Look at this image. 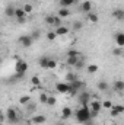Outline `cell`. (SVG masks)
Instances as JSON below:
<instances>
[{
    "label": "cell",
    "mask_w": 124,
    "mask_h": 125,
    "mask_svg": "<svg viewBox=\"0 0 124 125\" xmlns=\"http://www.w3.org/2000/svg\"><path fill=\"white\" fill-rule=\"evenodd\" d=\"M89 119H92V111L89 109V106H82L76 111V121L79 124H85Z\"/></svg>",
    "instance_id": "1"
},
{
    "label": "cell",
    "mask_w": 124,
    "mask_h": 125,
    "mask_svg": "<svg viewBox=\"0 0 124 125\" xmlns=\"http://www.w3.org/2000/svg\"><path fill=\"white\" fill-rule=\"evenodd\" d=\"M86 86V83L85 82H82V80H76V82H73V83H70V89H69V94H76L79 90H82L83 87Z\"/></svg>",
    "instance_id": "2"
},
{
    "label": "cell",
    "mask_w": 124,
    "mask_h": 125,
    "mask_svg": "<svg viewBox=\"0 0 124 125\" xmlns=\"http://www.w3.org/2000/svg\"><path fill=\"white\" fill-rule=\"evenodd\" d=\"M15 71H16V74L25 76V73L28 71V62L25 60H18L16 64H15Z\"/></svg>",
    "instance_id": "3"
},
{
    "label": "cell",
    "mask_w": 124,
    "mask_h": 125,
    "mask_svg": "<svg viewBox=\"0 0 124 125\" xmlns=\"http://www.w3.org/2000/svg\"><path fill=\"white\" fill-rule=\"evenodd\" d=\"M6 118H7V121H9L10 124H16L18 119H19L16 109H15V108H9V109L6 111Z\"/></svg>",
    "instance_id": "4"
},
{
    "label": "cell",
    "mask_w": 124,
    "mask_h": 125,
    "mask_svg": "<svg viewBox=\"0 0 124 125\" xmlns=\"http://www.w3.org/2000/svg\"><path fill=\"white\" fill-rule=\"evenodd\" d=\"M89 109L92 111V118H95V116L99 114V111L102 109V103H101L99 100H96V99H95V100H91V102H89Z\"/></svg>",
    "instance_id": "5"
},
{
    "label": "cell",
    "mask_w": 124,
    "mask_h": 125,
    "mask_svg": "<svg viewBox=\"0 0 124 125\" xmlns=\"http://www.w3.org/2000/svg\"><path fill=\"white\" fill-rule=\"evenodd\" d=\"M19 44L24 48H29L32 44H34V39H32L31 35H22V36H19Z\"/></svg>",
    "instance_id": "6"
},
{
    "label": "cell",
    "mask_w": 124,
    "mask_h": 125,
    "mask_svg": "<svg viewBox=\"0 0 124 125\" xmlns=\"http://www.w3.org/2000/svg\"><path fill=\"white\" fill-rule=\"evenodd\" d=\"M26 16H28V13L24 10V7H16V15H15V18L18 19L19 23H25Z\"/></svg>",
    "instance_id": "7"
},
{
    "label": "cell",
    "mask_w": 124,
    "mask_h": 125,
    "mask_svg": "<svg viewBox=\"0 0 124 125\" xmlns=\"http://www.w3.org/2000/svg\"><path fill=\"white\" fill-rule=\"evenodd\" d=\"M69 89H70V83L59 82V83L56 84V90H57L59 93H67V92H69Z\"/></svg>",
    "instance_id": "8"
},
{
    "label": "cell",
    "mask_w": 124,
    "mask_h": 125,
    "mask_svg": "<svg viewBox=\"0 0 124 125\" xmlns=\"http://www.w3.org/2000/svg\"><path fill=\"white\" fill-rule=\"evenodd\" d=\"M79 102H80L82 106H88L89 102H91V94L88 93V92H82V93L79 94Z\"/></svg>",
    "instance_id": "9"
},
{
    "label": "cell",
    "mask_w": 124,
    "mask_h": 125,
    "mask_svg": "<svg viewBox=\"0 0 124 125\" xmlns=\"http://www.w3.org/2000/svg\"><path fill=\"white\" fill-rule=\"evenodd\" d=\"M91 10H92V3H91L89 0H85V1L80 3V12H83V13H91Z\"/></svg>",
    "instance_id": "10"
},
{
    "label": "cell",
    "mask_w": 124,
    "mask_h": 125,
    "mask_svg": "<svg viewBox=\"0 0 124 125\" xmlns=\"http://www.w3.org/2000/svg\"><path fill=\"white\" fill-rule=\"evenodd\" d=\"M112 18L117 19V21H124V9L121 7H117L112 10Z\"/></svg>",
    "instance_id": "11"
},
{
    "label": "cell",
    "mask_w": 124,
    "mask_h": 125,
    "mask_svg": "<svg viewBox=\"0 0 124 125\" xmlns=\"http://www.w3.org/2000/svg\"><path fill=\"white\" fill-rule=\"evenodd\" d=\"M45 121H47L45 115H34V116L31 118V122L35 124V125H41V124H44Z\"/></svg>",
    "instance_id": "12"
},
{
    "label": "cell",
    "mask_w": 124,
    "mask_h": 125,
    "mask_svg": "<svg viewBox=\"0 0 124 125\" xmlns=\"http://www.w3.org/2000/svg\"><path fill=\"white\" fill-rule=\"evenodd\" d=\"M115 44H117V47H124V32H117L115 33Z\"/></svg>",
    "instance_id": "13"
},
{
    "label": "cell",
    "mask_w": 124,
    "mask_h": 125,
    "mask_svg": "<svg viewBox=\"0 0 124 125\" xmlns=\"http://www.w3.org/2000/svg\"><path fill=\"white\" fill-rule=\"evenodd\" d=\"M4 13H6V16L13 18V16L16 15V7H15L13 4H7V6H6V10H4Z\"/></svg>",
    "instance_id": "14"
},
{
    "label": "cell",
    "mask_w": 124,
    "mask_h": 125,
    "mask_svg": "<svg viewBox=\"0 0 124 125\" xmlns=\"http://www.w3.org/2000/svg\"><path fill=\"white\" fill-rule=\"evenodd\" d=\"M72 115H73V111H72L69 106H64V108L62 109V118L63 119H69Z\"/></svg>",
    "instance_id": "15"
},
{
    "label": "cell",
    "mask_w": 124,
    "mask_h": 125,
    "mask_svg": "<svg viewBox=\"0 0 124 125\" xmlns=\"http://www.w3.org/2000/svg\"><path fill=\"white\" fill-rule=\"evenodd\" d=\"M54 31H56V33H57V36H64V35H67V33H69V28L62 25V26L56 28Z\"/></svg>",
    "instance_id": "16"
},
{
    "label": "cell",
    "mask_w": 124,
    "mask_h": 125,
    "mask_svg": "<svg viewBox=\"0 0 124 125\" xmlns=\"http://www.w3.org/2000/svg\"><path fill=\"white\" fill-rule=\"evenodd\" d=\"M114 89H115V92H124V82L123 80H115L114 82Z\"/></svg>",
    "instance_id": "17"
},
{
    "label": "cell",
    "mask_w": 124,
    "mask_h": 125,
    "mask_svg": "<svg viewBox=\"0 0 124 125\" xmlns=\"http://www.w3.org/2000/svg\"><path fill=\"white\" fill-rule=\"evenodd\" d=\"M48 61H50V58L48 57H41L38 62H39V67H42V68H45V70H48Z\"/></svg>",
    "instance_id": "18"
},
{
    "label": "cell",
    "mask_w": 124,
    "mask_h": 125,
    "mask_svg": "<svg viewBox=\"0 0 124 125\" xmlns=\"http://www.w3.org/2000/svg\"><path fill=\"white\" fill-rule=\"evenodd\" d=\"M59 16L63 19V18H69V16H72V13H70V10H69V9L62 7V9L59 10Z\"/></svg>",
    "instance_id": "19"
},
{
    "label": "cell",
    "mask_w": 124,
    "mask_h": 125,
    "mask_svg": "<svg viewBox=\"0 0 124 125\" xmlns=\"http://www.w3.org/2000/svg\"><path fill=\"white\" fill-rule=\"evenodd\" d=\"M76 3V0H60V6L62 7H66V9H69L70 6H73Z\"/></svg>",
    "instance_id": "20"
},
{
    "label": "cell",
    "mask_w": 124,
    "mask_h": 125,
    "mask_svg": "<svg viewBox=\"0 0 124 125\" xmlns=\"http://www.w3.org/2000/svg\"><path fill=\"white\" fill-rule=\"evenodd\" d=\"M45 23L47 25H50V26H54V22H56V15H48V16H45Z\"/></svg>",
    "instance_id": "21"
},
{
    "label": "cell",
    "mask_w": 124,
    "mask_h": 125,
    "mask_svg": "<svg viewBox=\"0 0 124 125\" xmlns=\"http://www.w3.org/2000/svg\"><path fill=\"white\" fill-rule=\"evenodd\" d=\"M31 102V96L29 94H22L21 97H19V103L21 105H28Z\"/></svg>",
    "instance_id": "22"
},
{
    "label": "cell",
    "mask_w": 124,
    "mask_h": 125,
    "mask_svg": "<svg viewBox=\"0 0 124 125\" xmlns=\"http://www.w3.org/2000/svg\"><path fill=\"white\" fill-rule=\"evenodd\" d=\"M88 21H89L91 23H96V22L99 21V16H98L96 13H88Z\"/></svg>",
    "instance_id": "23"
},
{
    "label": "cell",
    "mask_w": 124,
    "mask_h": 125,
    "mask_svg": "<svg viewBox=\"0 0 124 125\" xmlns=\"http://www.w3.org/2000/svg\"><path fill=\"white\" fill-rule=\"evenodd\" d=\"M79 60H80V57H67V64H69V65H72V67H74V65H76V62L79 61Z\"/></svg>",
    "instance_id": "24"
},
{
    "label": "cell",
    "mask_w": 124,
    "mask_h": 125,
    "mask_svg": "<svg viewBox=\"0 0 124 125\" xmlns=\"http://www.w3.org/2000/svg\"><path fill=\"white\" fill-rule=\"evenodd\" d=\"M86 71H88L89 74H95V73L98 71V65H96V64H89V65L86 67Z\"/></svg>",
    "instance_id": "25"
},
{
    "label": "cell",
    "mask_w": 124,
    "mask_h": 125,
    "mask_svg": "<svg viewBox=\"0 0 124 125\" xmlns=\"http://www.w3.org/2000/svg\"><path fill=\"white\" fill-rule=\"evenodd\" d=\"M26 106V112H29V114H34L35 111H37V105L34 103V102H29L28 105H25Z\"/></svg>",
    "instance_id": "26"
},
{
    "label": "cell",
    "mask_w": 124,
    "mask_h": 125,
    "mask_svg": "<svg viewBox=\"0 0 124 125\" xmlns=\"http://www.w3.org/2000/svg\"><path fill=\"white\" fill-rule=\"evenodd\" d=\"M72 28H73V31H80V29L83 28V23H82V21H74Z\"/></svg>",
    "instance_id": "27"
},
{
    "label": "cell",
    "mask_w": 124,
    "mask_h": 125,
    "mask_svg": "<svg viewBox=\"0 0 124 125\" xmlns=\"http://www.w3.org/2000/svg\"><path fill=\"white\" fill-rule=\"evenodd\" d=\"M56 103H57V99H56L54 96L48 94V99H47V103H45V105H47V106H54Z\"/></svg>",
    "instance_id": "28"
},
{
    "label": "cell",
    "mask_w": 124,
    "mask_h": 125,
    "mask_svg": "<svg viewBox=\"0 0 124 125\" xmlns=\"http://www.w3.org/2000/svg\"><path fill=\"white\" fill-rule=\"evenodd\" d=\"M66 80H67V83H73V82H76L77 79H76V76H74L73 73H69V74L66 76Z\"/></svg>",
    "instance_id": "29"
},
{
    "label": "cell",
    "mask_w": 124,
    "mask_h": 125,
    "mask_svg": "<svg viewBox=\"0 0 124 125\" xmlns=\"http://www.w3.org/2000/svg\"><path fill=\"white\" fill-rule=\"evenodd\" d=\"M98 89L102 90V92H104V90H108V83H107V82H99V83H98Z\"/></svg>",
    "instance_id": "30"
},
{
    "label": "cell",
    "mask_w": 124,
    "mask_h": 125,
    "mask_svg": "<svg viewBox=\"0 0 124 125\" xmlns=\"http://www.w3.org/2000/svg\"><path fill=\"white\" fill-rule=\"evenodd\" d=\"M57 61L56 60H53V58H50V61H48V70H54V68H57Z\"/></svg>",
    "instance_id": "31"
},
{
    "label": "cell",
    "mask_w": 124,
    "mask_h": 125,
    "mask_svg": "<svg viewBox=\"0 0 124 125\" xmlns=\"http://www.w3.org/2000/svg\"><path fill=\"white\" fill-rule=\"evenodd\" d=\"M31 83L34 86H41V80H39V77H37V76H32L31 77Z\"/></svg>",
    "instance_id": "32"
},
{
    "label": "cell",
    "mask_w": 124,
    "mask_h": 125,
    "mask_svg": "<svg viewBox=\"0 0 124 125\" xmlns=\"http://www.w3.org/2000/svg\"><path fill=\"white\" fill-rule=\"evenodd\" d=\"M67 57H80V52L76 50H70V51H67Z\"/></svg>",
    "instance_id": "33"
},
{
    "label": "cell",
    "mask_w": 124,
    "mask_h": 125,
    "mask_svg": "<svg viewBox=\"0 0 124 125\" xmlns=\"http://www.w3.org/2000/svg\"><path fill=\"white\" fill-rule=\"evenodd\" d=\"M112 102L111 100H104L102 102V108H105V109H112Z\"/></svg>",
    "instance_id": "34"
},
{
    "label": "cell",
    "mask_w": 124,
    "mask_h": 125,
    "mask_svg": "<svg viewBox=\"0 0 124 125\" xmlns=\"http://www.w3.org/2000/svg\"><path fill=\"white\" fill-rule=\"evenodd\" d=\"M56 38H57V33H56V31L47 32V39H48V41H54Z\"/></svg>",
    "instance_id": "35"
},
{
    "label": "cell",
    "mask_w": 124,
    "mask_h": 125,
    "mask_svg": "<svg viewBox=\"0 0 124 125\" xmlns=\"http://www.w3.org/2000/svg\"><path fill=\"white\" fill-rule=\"evenodd\" d=\"M112 54H114V55H123V54H124V50L121 48V47L114 48V50H112Z\"/></svg>",
    "instance_id": "36"
},
{
    "label": "cell",
    "mask_w": 124,
    "mask_h": 125,
    "mask_svg": "<svg viewBox=\"0 0 124 125\" xmlns=\"http://www.w3.org/2000/svg\"><path fill=\"white\" fill-rule=\"evenodd\" d=\"M31 36H32V39H34V41H38V39H39V36H41V32L37 29V31H34L31 33Z\"/></svg>",
    "instance_id": "37"
},
{
    "label": "cell",
    "mask_w": 124,
    "mask_h": 125,
    "mask_svg": "<svg viewBox=\"0 0 124 125\" xmlns=\"http://www.w3.org/2000/svg\"><path fill=\"white\" fill-rule=\"evenodd\" d=\"M24 10L29 15V13H32V12H34V7H32V4H24Z\"/></svg>",
    "instance_id": "38"
},
{
    "label": "cell",
    "mask_w": 124,
    "mask_h": 125,
    "mask_svg": "<svg viewBox=\"0 0 124 125\" xmlns=\"http://www.w3.org/2000/svg\"><path fill=\"white\" fill-rule=\"evenodd\" d=\"M47 99H48V94L47 93H41L39 94V102H41V103H47Z\"/></svg>",
    "instance_id": "39"
},
{
    "label": "cell",
    "mask_w": 124,
    "mask_h": 125,
    "mask_svg": "<svg viewBox=\"0 0 124 125\" xmlns=\"http://www.w3.org/2000/svg\"><path fill=\"white\" fill-rule=\"evenodd\" d=\"M74 67H76L77 70H80V68H83V67H85V61H83V58H80L79 61L76 62V65H74Z\"/></svg>",
    "instance_id": "40"
},
{
    "label": "cell",
    "mask_w": 124,
    "mask_h": 125,
    "mask_svg": "<svg viewBox=\"0 0 124 125\" xmlns=\"http://www.w3.org/2000/svg\"><path fill=\"white\" fill-rule=\"evenodd\" d=\"M112 108H114L118 114H124V106H123V105H114Z\"/></svg>",
    "instance_id": "41"
},
{
    "label": "cell",
    "mask_w": 124,
    "mask_h": 125,
    "mask_svg": "<svg viewBox=\"0 0 124 125\" xmlns=\"http://www.w3.org/2000/svg\"><path fill=\"white\" fill-rule=\"evenodd\" d=\"M111 115H112V116H118L120 114H118V112H117V111H115V109L112 108V109H111Z\"/></svg>",
    "instance_id": "42"
},
{
    "label": "cell",
    "mask_w": 124,
    "mask_h": 125,
    "mask_svg": "<svg viewBox=\"0 0 124 125\" xmlns=\"http://www.w3.org/2000/svg\"><path fill=\"white\" fill-rule=\"evenodd\" d=\"M83 125H95V122H93L92 119H89L88 122H85V124H83Z\"/></svg>",
    "instance_id": "43"
},
{
    "label": "cell",
    "mask_w": 124,
    "mask_h": 125,
    "mask_svg": "<svg viewBox=\"0 0 124 125\" xmlns=\"http://www.w3.org/2000/svg\"><path fill=\"white\" fill-rule=\"evenodd\" d=\"M112 125H117V124H112Z\"/></svg>",
    "instance_id": "44"
},
{
    "label": "cell",
    "mask_w": 124,
    "mask_h": 125,
    "mask_svg": "<svg viewBox=\"0 0 124 125\" xmlns=\"http://www.w3.org/2000/svg\"><path fill=\"white\" fill-rule=\"evenodd\" d=\"M123 57H124V54H123Z\"/></svg>",
    "instance_id": "45"
}]
</instances>
